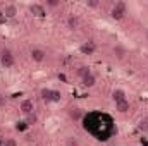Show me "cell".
Segmentation results:
<instances>
[{"label":"cell","mask_w":148,"mask_h":146,"mask_svg":"<svg viewBox=\"0 0 148 146\" xmlns=\"http://www.w3.org/2000/svg\"><path fill=\"white\" fill-rule=\"evenodd\" d=\"M126 14H127V3H126V2L119 0V2H115V3L112 5L110 17L114 21H122V19L126 17Z\"/></svg>","instance_id":"1"},{"label":"cell","mask_w":148,"mask_h":146,"mask_svg":"<svg viewBox=\"0 0 148 146\" xmlns=\"http://www.w3.org/2000/svg\"><path fill=\"white\" fill-rule=\"evenodd\" d=\"M0 65L3 69H14L16 67V55L9 48H3L0 52Z\"/></svg>","instance_id":"2"},{"label":"cell","mask_w":148,"mask_h":146,"mask_svg":"<svg viewBox=\"0 0 148 146\" xmlns=\"http://www.w3.org/2000/svg\"><path fill=\"white\" fill-rule=\"evenodd\" d=\"M29 59L33 64H43L47 60V50L41 46H33L29 50Z\"/></svg>","instance_id":"3"},{"label":"cell","mask_w":148,"mask_h":146,"mask_svg":"<svg viewBox=\"0 0 148 146\" xmlns=\"http://www.w3.org/2000/svg\"><path fill=\"white\" fill-rule=\"evenodd\" d=\"M33 112H36V110H35V102H33V98H23V100L19 102V113H21L23 117H28V115L33 113Z\"/></svg>","instance_id":"4"},{"label":"cell","mask_w":148,"mask_h":146,"mask_svg":"<svg viewBox=\"0 0 148 146\" xmlns=\"http://www.w3.org/2000/svg\"><path fill=\"white\" fill-rule=\"evenodd\" d=\"M41 96H43L45 102H50V103L60 102V93L55 91V89H50V88H47V89L43 88V89H41Z\"/></svg>","instance_id":"5"},{"label":"cell","mask_w":148,"mask_h":146,"mask_svg":"<svg viewBox=\"0 0 148 146\" xmlns=\"http://www.w3.org/2000/svg\"><path fill=\"white\" fill-rule=\"evenodd\" d=\"M112 57L115 59V60H124L126 59V55H127V48L124 46V45H121V43H115L114 46H112Z\"/></svg>","instance_id":"6"},{"label":"cell","mask_w":148,"mask_h":146,"mask_svg":"<svg viewBox=\"0 0 148 146\" xmlns=\"http://www.w3.org/2000/svg\"><path fill=\"white\" fill-rule=\"evenodd\" d=\"M97 83H98V77H97V74L93 72V71L81 79V86H83L84 89H91V88H95Z\"/></svg>","instance_id":"7"},{"label":"cell","mask_w":148,"mask_h":146,"mask_svg":"<svg viewBox=\"0 0 148 146\" xmlns=\"http://www.w3.org/2000/svg\"><path fill=\"white\" fill-rule=\"evenodd\" d=\"M66 26H67L69 31H77V29L81 28V19H79V16L69 14V16L66 17Z\"/></svg>","instance_id":"8"},{"label":"cell","mask_w":148,"mask_h":146,"mask_svg":"<svg viewBox=\"0 0 148 146\" xmlns=\"http://www.w3.org/2000/svg\"><path fill=\"white\" fill-rule=\"evenodd\" d=\"M17 14H19V9H17L16 3H5L3 9H2V16L5 19H14Z\"/></svg>","instance_id":"9"},{"label":"cell","mask_w":148,"mask_h":146,"mask_svg":"<svg viewBox=\"0 0 148 146\" xmlns=\"http://www.w3.org/2000/svg\"><path fill=\"white\" fill-rule=\"evenodd\" d=\"M67 115H69V119L73 120L74 124H77V122H81L84 119V112L79 107H71V108L67 110Z\"/></svg>","instance_id":"10"},{"label":"cell","mask_w":148,"mask_h":146,"mask_svg":"<svg viewBox=\"0 0 148 146\" xmlns=\"http://www.w3.org/2000/svg\"><path fill=\"white\" fill-rule=\"evenodd\" d=\"M79 52L83 55H93L97 52V43L95 41H84L81 46H79Z\"/></svg>","instance_id":"11"},{"label":"cell","mask_w":148,"mask_h":146,"mask_svg":"<svg viewBox=\"0 0 148 146\" xmlns=\"http://www.w3.org/2000/svg\"><path fill=\"white\" fill-rule=\"evenodd\" d=\"M114 107H115V112L117 113H127L129 110H131V102H129V98L127 100H122V102H117V103H114Z\"/></svg>","instance_id":"12"},{"label":"cell","mask_w":148,"mask_h":146,"mask_svg":"<svg viewBox=\"0 0 148 146\" xmlns=\"http://www.w3.org/2000/svg\"><path fill=\"white\" fill-rule=\"evenodd\" d=\"M122 100H127V93H126V89H122V88H115V89L112 91V102L117 103V102H122Z\"/></svg>","instance_id":"13"},{"label":"cell","mask_w":148,"mask_h":146,"mask_svg":"<svg viewBox=\"0 0 148 146\" xmlns=\"http://www.w3.org/2000/svg\"><path fill=\"white\" fill-rule=\"evenodd\" d=\"M29 9H31L33 14H36V16H40V17H43V16L47 14V9L43 7V3H33Z\"/></svg>","instance_id":"14"},{"label":"cell","mask_w":148,"mask_h":146,"mask_svg":"<svg viewBox=\"0 0 148 146\" xmlns=\"http://www.w3.org/2000/svg\"><path fill=\"white\" fill-rule=\"evenodd\" d=\"M91 72V69L88 67V65H79L77 69H76V74H77V77H79V81L84 77V76H88V74Z\"/></svg>","instance_id":"15"},{"label":"cell","mask_w":148,"mask_h":146,"mask_svg":"<svg viewBox=\"0 0 148 146\" xmlns=\"http://www.w3.org/2000/svg\"><path fill=\"white\" fill-rule=\"evenodd\" d=\"M60 5H62L60 0H45V2H43V7H45V9H57V7H60Z\"/></svg>","instance_id":"16"},{"label":"cell","mask_w":148,"mask_h":146,"mask_svg":"<svg viewBox=\"0 0 148 146\" xmlns=\"http://www.w3.org/2000/svg\"><path fill=\"white\" fill-rule=\"evenodd\" d=\"M64 146H81V141L76 136H67L64 141Z\"/></svg>","instance_id":"17"},{"label":"cell","mask_w":148,"mask_h":146,"mask_svg":"<svg viewBox=\"0 0 148 146\" xmlns=\"http://www.w3.org/2000/svg\"><path fill=\"white\" fill-rule=\"evenodd\" d=\"M24 122L28 124V126H35L38 122V113L36 112H33V113H29L28 117H24Z\"/></svg>","instance_id":"18"},{"label":"cell","mask_w":148,"mask_h":146,"mask_svg":"<svg viewBox=\"0 0 148 146\" xmlns=\"http://www.w3.org/2000/svg\"><path fill=\"white\" fill-rule=\"evenodd\" d=\"M0 146H17V141H16V138H3Z\"/></svg>","instance_id":"19"},{"label":"cell","mask_w":148,"mask_h":146,"mask_svg":"<svg viewBox=\"0 0 148 146\" xmlns=\"http://www.w3.org/2000/svg\"><path fill=\"white\" fill-rule=\"evenodd\" d=\"M84 5H86L88 9H98V7H100V0H86Z\"/></svg>","instance_id":"20"},{"label":"cell","mask_w":148,"mask_h":146,"mask_svg":"<svg viewBox=\"0 0 148 146\" xmlns=\"http://www.w3.org/2000/svg\"><path fill=\"white\" fill-rule=\"evenodd\" d=\"M140 131H148V120H141L140 122Z\"/></svg>","instance_id":"21"},{"label":"cell","mask_w":148,"mask_h":146,"mask_svg":"<svg viewBox=\"0 0 148 146\" xmlns=\"http://www.w3.org/2000/svg\"><path fill=\"white\" fill-rule=\"evenodd\" d=\"M7 105V96H3V95H0V110L3 108Z\"/></svg>","instance_id":"22"},{"label":"cell","mask_w":148,"mask_h":146,"mask_svg":"<svg viewBox=\"0 0 148 146\" xmlns=\"http://www.w3.org/2000/svg\"><path fill=\"white\" fill-rule=\"evenodd\" d=\"M147 40H148V29H147Z\"/></svg>","instance_id":"23"},{"label":"cell","mask_w":148,"mask_h":146,"mask_svg":"<svg viewBox=\"0 0 148 146\" xmlns=\"http://www.w3.org/2000/svg\"><path fill=\"white\" fill-rule=\"evenodd\" d=\"M105 146H115V145H105Z\"/></svg>","instance_id":"24"},{"label":"cell","mask_w":148,"mask_h":146,"mask_svg":"<svg viewBox=\"0 0 148 146\" xmlns=\"http://www.w3.org/2000/svg\"><path fill=\"white\" fill-rule=\"evenodd\" d=\"M0 95H2V93H0Z\"/></svg>","instance_id":"25"}]
</instances>
